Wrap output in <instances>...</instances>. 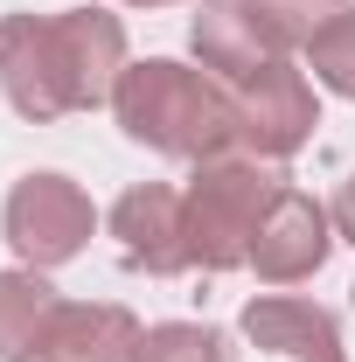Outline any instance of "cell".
I'll use <instances>...</instances> for the list:
<instances>
[{
	"instance_id": "cell-17",
	"label": "cell",
	"mask_w": 355,
	"mask_h": 362,
	"mask_svg": "<svg viewBox=\"0 0 355 362\" xmlns=\"http://www.w3.org/2000/svg\"><path fill=\"white\" fill-rule=\"evenodd\" d=\"M126 7H175V0H126Z\"/></svg>"
},
{
	"instance_id": "cell-1",
	"label": "cell",
	"mask_w": 355,
	"mask_h": 362,
	"mask_svg": "<svg viewBox=\"0 0 355 362\" xmlns=\"http://www.w3.org/2000/svg\"><path fill=\"white\" fill-rule=\"evenodd\" d=\"M112 112H119L133 146L168 153V160H216L237 146V90L195 63H175V56L126 63Z\"/></svg>"
},
{
	"instance_id": "cell-5",
	"label": "cell",
	"mask_w": 355,
	"mask_h": 362,
	"mask_svg": "<svg viewBox=\"0 0 355 362\" xmlns=\"http://www.w3.org/2000/svg\"><path fill=\"white\" fill-rule=\"evenodd\" d=\"M313 126H320V105H313L307 70H293V56L258 70L251 84H237V146L265 160H293L313 139Z\"/></svg>"
},
{
	"instance_id": "cell-6",
	"label": "cell",
	"mask_w": 355,
	"mask_h": 362,
	"mask_svg": "<svg viewBox=\"0 0 355 362\" xmlns=\"http://www.w3.org/2000/svg\"><path fill=\"white\" fill-rule=\"evenodd\" d=\"M49 28H56V70H63L70 112L112 105V90L133 63L126 56V21L105 14V7H63V14H49Z\"/></svg>"
},
{
	"instance_id": "cell-15",
	"label": "cell",
	"mask_w": 355,
	"mask_h": 362,
	"mask_svg": "<svg viewBox=\"0 0 355 362\" xmlns=\"http://www.w3.org/2000/svg\"><path fill=\"white\" fill-rule=\"evenodd\" d=\"M258 7L272 14V28H279L286 42L300 49V42L313 35V28H320V21H334V14H342L349 0H258Z\"/></svg>"
},
{
	"instance_id": "cell-11",
	"label": "cell",
	"mask_w": 355,
	"mask_h": 362,
	"mask_svg": "<svg viewBox=\"0 0 355 362\" xmlns=\"http://www.w3.org/2000/svg\"><path fill=\"white\" fill-rule=\"evenodd\" d=\"M244 334H251L265 356H286V362H349L334 314L313 307V300H293V293L251 300V307H244Z\"/></svg>"
},
{
	"instance_id": "cell-14",
	"label": "cell",
	"mask_w": 355,
	"mask_h": 362,
	"mask_svg": "<svg viewBox=\"0 0 355 362\" xmlns=\"http://www.w3.org/2000/svg\"><path fill=\"white\" fill-rule=\"evenodd\" d=\"M133 362H230V349L209 320H153L139 334Z\"/></svg>"
},
{
	"instance_id": "cell-12",
	"label": "cell",
	"mask_w": 355,
	"mask_h": 362,
	"mask_svg": "<svg viewBox=\"0 0 355 362\" xmlns=\"http://www.w3.org/2000/svg\"><path fill=\"white\" fill-rule=\"evenodd\" d=\"M56 307H63V300H56V286H49L35 265L0 272V362H35Z\"/></svg>"
},
{
	"instance_id": "cell-10",
	"label": "cell",
	"mask_w": 355,
	"mask_h": 362,
	"mask_svg": "<svg viewBox=\"0 0 355 362\" xmlns=\"http://www.w3.org/2000/svg\"><path fill=\"white\" fill-rule=\"evenodd\" d=\"M139 334L146 327L126 307H112V300H63L49 314V334L35 349V362H133Z\"/></svg>"
},
{
	"instance_id": "cell-7",
	"label": "cell",
	"mask_w": 355,
	"mask_h": 362,
	"mask_svg": "<svg viewBox=\"0 0 355 362\" xmlns=\"http://www.w3.org/2000/svg\"><path fill=\"white\" fill-rule=\"evenodd\" d=\"M112 237H119V258L146 279H175L188 272V209H181V188L168 181H133L119 202H112Z\"/></svg>"
},
{
	"instance_id": "cell-18",
	"label": "cell",
	"mask_w": 355,
	"mask_h": 362,
	"mask_svg": "<svg viewBox=\"0 0 355 362\" xmlns=\"http://www.w3.org/2000/svg\"><path fill=\"white\" fill-rule=\"evenodd\" d=\"M349 293H355V286H349Z\"/></svg>"
},
{
	"instance_id": "cell-4",
	"label": "cell",
	"mask_w": 355,
	"mask_h": 362,
	"mask_svg": "<svg viewBox=\"0 0 355 362\" xmlns=\"http://www.w3.org/2000/svg\"><path fill=\"white\" fill-rule=\"evenodd\" d=\"M188 49H195V63H202L216 84H230V90L293 56V42L272 28V14L258 0H202V14L188 21Z\"/></svg>"
},
{
	"instance_id": "cell-8",
	"label": "cell",
	"mask_w": 355,
	"mask_h": 362,
	"mask_svg": "<svg viewBox=\"0 0 355 362\" xmlns=\"http://www.w3.org/2000/svg\"><path fill=\"white\" fill-rule=\"evenodd\" d=\"M327 251H334V216L313 202L307 188H286L272 202V216L258 223L251 272L265 286H300V279H313V272L327 265Z\"/></svg>"
},
{
	"instance_id": "cell-13",
	"label": "cell",
	"mask_w": 355,
	"mask_h": 362,
	"mask_svg": "<svg viewBox=\"0 0 355 362\" xmlns=\"http://www.w3.org/2000/svg\"><path fill=\"white\" fill-rule=\"evenodd\" d=\"M300 56H307L313 84H327L334 98H355V0L334 14V21H320L307 42H300Z\"/></svg>"
},
{
	"instance_id": "cell-9",
	"label": "cell",
	"mask_w": 355,
	"mask_h": 362,
	"mask_svg": "<svg viewBox=\"0 0 355 362\" xmlns=\"http://www.w3.org/2000/svg\"><path fill=\"white\" fill-rule=\"evenodd\" d=\"M0 90L21 119H63L70 98H63V70H56V28L49 14H7L0 21Z\"/></svg>"
},
{
	"instance_id": "cell-3",
	"label": "cell",
	"mask_w": 355,
	"mask_h": 362,
	"mask_svg": "<svg viewBox=\"0 0 355 362\" xmlns=\"http://www.w3.org/2000/svg\"><path fill=\"white\" fill-rule=\"evenodd\" d=\"M0 230H7V244H14L21 265L56 272V265H70V258L91 244L98 209H91V195L70 175H21L14 188H7Z\"/></svg>"
},
{
	"instance_id": "cell-16",
	"label": "cell",
	"mask_w": 355,
	"mask_h": 362,
	"mask_svg": "<svg viewBox=\"0 0 355 362\" xmlns=\"http://www.w3.org/2000/svg\"><path fill=\"white\" fill-rule=\"evenodd\" d=\"M327 216H334V237H349V244H355V175L342 181V195H334V209H327Z\"/></svg>"
},
{
	"instance_id": "cell-2",
	"label": "cell",
	"mask_w": 355,
	"mask_h": 362,
	"mask_svg": "<svg viewBox=\"0 0 355 362\" xmlns=\"http://www.w3.org/2000/svg\"><path fill=\"white\" fill-rule=\"evenodd\" d=\"M286 160H265L251 146H230L216 160H195V175L181 188L188 209V258L202 272H237L251 265L258 223L272 216V202L286 195Z\"/></svg>"
}]
</instances>
